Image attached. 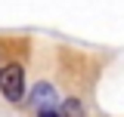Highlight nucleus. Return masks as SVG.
Wrapping results in <instances>:
<instances>
[{
	"instance_id": "nucleus-1",
	"label": "nucleus",
	"mask_w": 124,
	"mask_h": 117,
	"mask_svg": "<svg viewBox=\"0 0 124 117\" xmlns=\"http://www.w3.org/2000/svg\"><path fill=\"white\" fill-rule=\"evenodd\" d=\"M0 92L6 96V102H22V96H25V71H22V65H3L0 68Z\"/></svg>"
},
{
	"instance_id": "nucleus-2",
	"label": "nucleus",
	"mask_w": 124,
	"mask_h": 117,
	"mask_svg": "<svg viewBox=\"0 0 124 117\" xmlns=\"http://www.w3.org/2000/svg\"><path fill=\"white\" fill-rule=\"evenodd\" d=\"M53 99H56V92H53V86H46V83H40V86L34 89V102L40 105V108H44V102L50 105V102H53Z\"/></svg>"
},
{
	"instance_id": "nucleus-3",
	"label": "nucleus",
	"mask_w": 124,
	"mask_h": 117,
	"mask_svg": "<svg viewBox=\"0 0 124 117\" xmlns=\"http://www.w3.org/2000/svg\"><path fill=\"white\" fill-rule=\"evenodd\" d=\"M62 108H65V114H68V117H81V105H78L75 99H68V102L62 105Z\"/></svg>"
},
{
	"instance_id": "nucleus-4",
	"label": "nucleus",
	"mask_w": 124,
	"mask_h": 117,
	"mask_svg": "<svg viewBox=\"0 0 124 117\" xmlns=\"http://www.w3.org/2000/svg\"><path fill=\"white\" fill-rule=\"evenodd\" d=\"M37 117H59V114H56L53 108H40V114H37Z\"/></svg>"
}]
</instances>
